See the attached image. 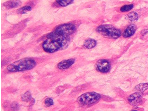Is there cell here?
I'll return each mask as SVG.
<instances>
[{"instance_id": "e0dca14e", "label": "cell", "mask_w": 148, "mask_h": 111, "mask_svg": "<svg viewBox=\"0 0 148 111\" xmlns=\"http://www.w3.org/2000/svg\"><path fill=\"white\" fill-rule=\"evenodd\" d=\"M45 104L47 107H50L53 104V100L52 98H47L45 99Z\"/></svg>"}, {"instance_id": "5b68a950", "label": "cell", "mask_w": 148, "mask_h": 111, "mask_svg": "<svg viewBox=\"0 0 148 111\" xmlns=\"http://www.w3.org/2000/svg\"><path fill=\"white\" fill-rule=\"evenodd\" d=\"M96 65L98 71L104 73L109 72L111 68L110 63L106 60H99L97 62Z\"/></svg>"}, {"instance_id": "9c48e42d", "label": "cell", "mask_w": 148, "mask_h": 111, "mask_svg": "<svg viewBox=\"0 0 148 111\" xmlns=\"http://www.w3.org/2000/svg\"><path fill=\"white\" fill-rule=\"evenodd\" d=\"M21 4V2L19 0H12L10 1L7 3H5L3 5L5 6L6 8H15L17 7L20 6Z\"/></svg>"}, {"instance_id": "7a4b0ae2", "label": "cell", "mask_w": 148, "mask_h": 111, "mask_svg": "<svg viewBox=\"0 0 148 111\" xmlns=\"http://www.w3.org/2000/svg\"><path fill=\"white\" fill-rule=\"evenodd\" d=\"M36 65V63L34 59L24 58L9 65L7 68V70L10 72L26 71L34 68Z\"/></svg>"}, {"instance_id": "5bb4252c", "label": "cell", "mask_w": 148, "mask_h": 111, "mask_svg": "<svg viewBox=\"0 0 148 111\" xmlns=\"http://www.w3.org/2000/svg\"><path fill=\"white\" fill-rule=\"evenodd\" d=\"M22 100L23 101H29L32 98L31 92H27L22 96Z\"/></svg>"}, {"instance_id": "8fae6325", "label": "cell", "mask_w": 148, "mask_h": 111, "mask_svg": "<svg viewBox=\"0 0 148 111\" xmlns=\"http://www.w3.org/2000/svg\"><path fill=\"white\" fill-rule=\"evenodd\" d=\"M148 89V84L144 83V84H139L135 87V89L138 92H144Z\"/></svg>"}, {"instance_id": "ba28073f", "label": "cell", "mask_w": 148, "mask_h": 111, "mask_svg": "<svg viewBox=\"0 0 148 111\" xmlns=\"http://www.w3.org/2000/svg\"><path fill=\"white\" fill-rule=\"evenodd\" d=\"M136 30V26L134 24L130 25L128 26L123 32V37L125 38H127L133 36Z\"/></svg>"}, {"instance_id": "6da1fadb", "label": "cell", "mask_w": 148, "mask_h": 111, "mask_svg": "<svg viewBox=\"0 0 148 111\" xmlns=\"http://www.w3.org/2000/svg\"><path fill=\"white\" fill-rule=\"evenodd\" d=\"M76 30V27L72 23L61 25L47 36L42 44V48L46 52L53 53L66 48L69 43L70 36Z\"/></svg>"}, {"instance_id": "7c38bea8", "label": "cell", "mask_w": 148, "mask_h": 111, "mask_svg": "<svg viewBox=\"0 0 148 111\" xmlns=\"http://www.w3.org/2000/svg\"><path fill=\"white\" fill-rule=\"evenodd\" d=\"M73 1L74 0H56V3L61 7H66L72 3Z\"/></svg>"}, {"instance_id": "277c9868", "label": "cell", "mask_w": 148, "mask_h": 111, "mask_svg": "<svg viewBox=\"0 0 148 111\" xmlns=\"http://www.w3.org/2000/svg\"><path fill=\"white\" fill-rule=\"evenodd\" d=\"M101 97L100 94L95 92H88L82 94L79 97L77 98V102L81 106H89L98 101Z\"/></svg>"}, {"instance_id": "3957f363", "label": "cell", "mask_w": 148, "mask_h": 111, "mask_svg": "<svg viewBox=\"0 0 148 111\" xmlns=\"http://www.w3.org/2000/svg\"><path fill=\"white\" fill-rule=\"evenodd\" d=\"M96 31L105 37L110 39H117L121 35V32L120 30L110 25L99 26L97 28Z\"/></svg>"}, {"instance_id": "ac0fdd59", "label": "cell", "mask_w": 148, "mask_h": 111, "mask_svg": "<svg viewBox=\"0 0 148 111\" xmlns=\"http://www.w3.org/2000/svg\"><path fill=\"white\" fill-rule=\"evenodd\" d=\"M11 109L13 111H15L17 110L19 108V106H18V104L16 102H13L12 104H11Z\"/></svg>"}, {"instance_id": "30bf717a", "label": "cell", "mask_w": 148, "mask_h": 111, "mask_svg": "<svg viewBox=\"0 0 148 111\" xmlns=\"http://www.w3.org/2000/svg\"><path fill=\"white\" fill-rule=\"evenodd\" d=\"M97 45L96 40L93 39H88L84 43V46L85 48L92 49L95 47Z\"/></svg>"}, {"instance_id": "d6986e66", "label": "cell", "mask_w": 148, "mask_h": 111, "mask_svg": "<svg viewBox=\"0 0 148 111\" xmlns=\"http://www.w3.org/2000/svg\"><path fill=\"white\" fill-rule=\"evenodd\" d=\"M132 111H136V110H132Z\"/></svg>"}, {"instance_id": "2e32d148", "label": "cell", "mask_w": 148, "mask_h": 111, "mask_svg": "<svg viewBox=\"0 0 148 111\" xmlns=\"http://www.w3.org/2000/svg\"><path fill=\"white\" fill-rule=\"evenodd\" d=\"M32 10V8L30 6H25L20 8L18 10V12L20 14L26 13L27 11H30Z\"/></svg>"}, {"instance_id": "52a82bcc", "label": "cell", "mask_w": 148, "mask_h": 111, "mask_svg": "<svg viewBox=\"0 0 148 111\" xmlns=\"http://www.w3.org/2000/svg\"><path fill=\"white\" fill-rule=\"evenodd\" d=\"M75 62V60L73 59H70L68 60H63L60 61L58 65V67L60 69H66L71 67Z\"/></svg>"}, {"instance_id": "4fadbf2b", "label": "cell", "mask_w": 148, "mask_h": 111, "mask_svg": "<svg viewBox=\"0 0 148 111\" xmlns=\"http://www.w3.org/2000/svg\"><path fill=\"white\" fill-rule=\"evenodd\" d=\"M127 17L128 19L130 21H135L138 19V14L135 12H132L127 14Z\"/></svg>"}, {"instance_id": "9a60e30c", "label": "cell", "mask_w": 148, "mask_h": 111, "mask_svg": "<svg viewBox=\"0 0 148 111\" xmlns=\"http://www.w3.org/2000/svg\"><path fill=\"white\" fill-rule=\"evenodd\" d=\"M133 8H134L133 5H125L124 6L121 7L120 10L122 12H127L132 10Z\"/></svg>"}, {"instance_id": "8992f818", "label": "cell", "mask_w": 148, "mask_h": 111, "mask_svg": "<svg viewBox=\"0 0 148 111\" xmlns=\"http://www.w3.org/2000/svg\"><path fill=\"white\" fill-rule=\"evenodd\" d=\"M127 100L130 104L136 106L140 105L142 102V94L141 92H136L128 97Z\"/></svg>"}]
</instances>
